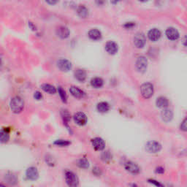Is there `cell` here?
Instances as JSON below:
<instances>
[{
  "instance_id": "41",
  "label": "cell",
  "mask_w": 187,
  "mask_h": 187,
  "mask_svg": "<svg viewBox=\"0 0 187 187\" xmlns=\"http://www.w3.org/2000/svg\"><path fill=\"white\" fill-rule=\"evenodd\" d=\"M133 187H137V186H135V184H134V185H133Z\"/></svg>"
},
{
  "instance_id": "24",
  "label": "cell",
  "mask_w": 187,
  "mask_h": 187,
  "mask_svg": "<svg viewBox=\"0 0 187 187\" xmlns=\"http://www.w3.org/2000/svg\"><path fill=\"white\" fill-rule=\"evenodd\" d=\"M77 11L78 16L81 18H86L88 15V10L84 5H80L78 8Z\"/></svg>"
},
{
  "instance_id": "37",
  "label": "cell",
  "mask_w": 187,
  "mask_h": 187,
  "mask_svg": "<svg viewBox=\"0 0 187 187\" xmlns=\"http://www.w3.org/2000/svg\"><path fill=\"white\" fill-rule=\"evenodd\" d=\"M183 44H184L185 46H187V37H186L183 40Z\"/></svg>"
},
{
  "instance_id": "31",
  "label": "cell",
  "mask_w": 187,
  "mask_h": 187,
  "mask_svg": "<svg viewBox=\"0 0 187 187\" xmlns=\"http://www.w3.org/2000/svg\"><path fill=\"white\" fill-rule=\"evenodd\" d=\"M148 183H151V184H153L154 186H155L156 187H164V186L162 184V183L159 182V181H157V180L148 179Z\"/></svg>"
},
{
  "instance_id": "16",
  "label": "cell",
  "mask_w": 187,
  "mask_h": 187,
  "mask_svg": "<svg viewBox=\"0 0 187 187\" xmlns=\"http://www.w3.org/2000/svg\"><path fill=\"white\" fill-rule=\"evenodd\" d=\"M70 92L72 95L76 98H82L85 95L84 92L81 89H80L78 87L76 86L70 87Z\"/></svg>"
},
{
  "instance_id": "27",
  "label": "cell",
  "mask_w": 187,
  "mask_h": 187,
  "mask_svg": "<svg viewBox=\"0 0 187 187\" xmlns=\"http://www.w3.org/2000/svg\"><path fill=\"white\" fill-rule=\"evenodd\" d=\"M78 165L81 168L87 169L89 167V162H88V161L87 160V159H86V158H81V159H79L78 161Z\"/></svg>"
},
{
  "instance_id": "22",
  "label": "cell",
  "mask_w": 187,
  "mask_h": 187,
  "mask_svg": "<svg viewBox=\"0 0 187 187\" xmlns=\"http://www.w3.org/2000/svg\"><path fill=\"white\" fill-rule=\"evenodd\" d=\"M97 110L100 113H106L108 112L110 109V105L106 102H101L98 103L97 105Z\"/></svg>"
},
{
  "instance_id": "17",
  "label": "cell",
  "mask_w": 187,
  "mask_h": 187,
  "mask_svg": "<svg viewBox=\"0 0 187 187\" xmlns=\"http://www.w3.org/2000/svg\"><path fill=\"white\" fill-rule=\"evenodd\" d=\"M56 34L61 38H67L70 34V31L66 26H59L56 30Z\"/></svg>"
},
{
  "instance_id": "14",
  "label": "cell",
  "mask_w": 187,
  "mask_h": 187,
  "mask_svg": "<svg viewBox=\"0 0 187 187\" xmlns=\"http://www.w3.org/2000/svg\"><path fill=\"white\" fill-rule=\"evenodd\" d=\"M105 50L110 54H115L118 51V45L113 41H108L105 45Z\"/></svg>"
},
{
  "instance_id": "39",
  "label": "cell",
  "mask_w": 187,
  "mask_h": 187,
  "mask_svg": "<svg viewBox=\"0 0 187 187\" xmlns=\"http://www.w3.org/2000/svg\"><path fill=\"white\" fill-rule=\"evenodd\" d=\"M29 26H31V28L33 29V30H34V29H35V28H34V27L33 26V24H32V23H31V22L29 23Z\"/></svg>"
},
{
  "instance_id": "23",
  "label": "cell",
  "mask_w": 187,
  "mask_h": 187,
  "mask_svg": "<svg viewBox=\"0 0 187 187\" xmlns=\"http://www.w3.org/2000/svg\"><path fill=\"white\" fill-rule=\"evenodd\" d=\"M41 88L44 92L50 94H55L56 92L55 87L52 86V85L48 84V83H43V84L41 86Z\"/></svg>"
},
{
  "instance_id": "38",
  "label": "cell",
  "mask_w": 187,
  "mask_h": 187,
  "mask_svg": "<svg viewBox=\"0 0 187 187\" xmlns=\"http://www.w3.org/2000/svg\"><path fill=\"white\" fill-rule=\"evenodd\" d=\"M46 2H48V3H49V4H51V5H54V4H56V2H57L56 1H47Z\"/></svg>"
},
{
  "instance_id": "25",
  "label": "cell",
  "mask_w": 187,
  "mask_h": 187,
  "mask_svg": "<svg viewBox=\"0 0 187 187\" xmlns=\"http://www.w3.org/2000/svg\"><path fill=\"white\" fill-rule=\"evenodd\" d=\"M91 85L95 88H100L103 85V80L100 78H94L91 81Z\"/></svg>"
},
{
  "instance_id": "4",
  "label": "cell",
  "mask_w": 187,
  "mask_h": 187,
  "mask_svg": "<svg viewBox=\"0 0 187 187\" xmlns=\"http://www.w3.org/2000/svg\"><path fill=\"white\" fill-rule=\"evenodd\" d=\"M161 149V146L157 141H149L146 143V150L148 153L156 154L159 152Z\"/></svg>"
},
{
  "instance_id": "29",
  "label": "cell",
  "mask_w": 187,
  "mask_h": 187,
  "mask_svg": "<svg viewBox=\"0 0 187 187\" xmlns=\"http://www.w3.org/2000/svg\"><path fill=\"white\" fill-rule=\"evenodd\" d=\"M61 116H62V119L64 120V122L65 123H68L69 122V121L70 120V114L67 110H63L61 113Z\"/></svg>"
},
{
  "instance_id": "34",
  "label": "cell",
  "mask_w": 187,
  "mask_h": 187,
  "mask_svg": "<svg viewBox=\"0 0 187 187\" xmlns=\"http://www.w3.org/2000/svg\"><path fill=\"white\" fill-rule=\"evenodd\" d=\"M34 97L37 100H40L42 98H43V95H42V94L40 92H35L34 94Z\"/></svg>"
},
{
  "instance_id": "35",
  "label": "cell",
  "mask_w": 187,
  "mask_h": 187,
  "mask_svg": "<svg viewBox=\"0 0 187 187\" xmlns=\"http://www.w3.org/2000/svg\"><path fill=\"white\" fill-rule=\"evenodd\" d=\"M156 173L157 174H163L164 172V168L162 167H158L155 170Z\"/></svg>"
},
{
  "instance_id": "32",
  "label": "cell",
  "mask_w": 187,
  "mask_h": 187,
  "mask_svg": "<svg viewBox=\"0 0 187 187\" xmlns=\"http://www.w3.org/2000/svg\"><path fill=\"white\" fill-rule=\"evenodd\" d=\"M102 159L103 161H107L108 160H110V159H111V155H110V152L109 151H105L103 152L102 154Z\"/></svg>"
},
{
  "instance_id": "3",
  "label": "cell",
  "mask_w": 187,
  "mask_h": 187,
  "mask_svg": "<svg viewBox=\"0 0 187 187\" xmlns=\"http://www.w3.org/2000/svg\"><path fill=\"white\" fill-rule=\"evenodd\" d=\"M140 92L143 97L146 98V99L150 98L154 94L153 85L150 83H143L140 87Z\"/></svg>"
},
{
  "instance_id": "11",
  "label": "cell",
  "mask_w": 187,
  "mask_h": 187,
  "mask_svg": "<svg viewBox=\"0 0 187 187\" xmlns=\"http://www.w3.org/2000/svg\"><path fill=\"white\" fill-rule=\"evenodd\" d=\"M92 146L97 151H102L105 147V143L100 137H94L92 140Z\"/></svg>"
},
{
  "instance_id": "21",
  "label": "cell",
  "mask_w": 187,
  "mask_h": 187,
  "mask_svg": "<svg viewBox=\"0 0 187 187\" xmlns=\"http://www.w3.org/2000/svg\"><path fill=\"white\" fill-rule=\"evenodd\" d=\"M88 37L94 40H97L101 38L102 34L100 31L97 29H92L88 32Z\"/></svg>"
},
{
  "instance_id": "19",
  "label": "cell",
  "mask_w": 187,
  "mask_h": 187,
  "mask_svg": "<svg viewBox=\"0 0 187 187\" xmlns=\"http://www.w3.org/2000/svg\"><path fill=\"white\" fill-rule=\"evenodd\" d=\"M156 104H157V106L158 108L164 109L168 106L169 102L167 98H165L164 97H159L157 99Z\"/></svg>"
},
{
  "instance_id": "8",
  "label": "cell",
  "mask_w": 187,
  "mask_h": 187,
  "mask_svg": "<svg viewBox=\"0 0 187 187\" xmlns=\"http://www.w3.org/2000/svg\"><path fill=\"white\" fill-rule=\"evenodd\" d=\"M124 168L126 169V171L130 172L131 174H133V175L138 174L140 170L138 165L136 164L135 163L132 162V161H127V162L125 163Z\"/></svg>"
},
{
  "instance_id": "7",
  "label": "cell",
  "mask_w": 187,
  "mask_h": 187,
  "mask_svg": "<svg viewBox=\"0 0 187 187\" xmlns=\"http://www.w3.org/2000/svg\"><path fill=\"white\" fill-rule=\"evenodd\" d=\"M56 64H57L58 68L63 72H68L72 68L71 62L69 60L65 59H61L58 60Z\"/></svg>"
},
{
  "instance_id": "30",
  "label": "cell",
  "mask_w": 187,
  "mask_h": 187,
  "mask_svg": "<svg viewBox=\"0 0 187 187\" xmlns=\"http://www.w3.org/2000/svg\"><path fill=\"white\" fill-rule=\"evenodd\" d=\"M58 92H59V96L60 97H61V100H62L64 102H67V94L66 92H65V91L61 87H59L58 88Z\"/></svg>"
},
{
  "instance_id": "20",
  "label": "cell",
  "mask_w": 187,
  "mask_h": 187,
  "mask_svg": "<svg viewBox=\"0 0 187 187\" xmlns=\"http://www.w3.org/2000/svg\"><path fill=\"white\" fill-rule=\"evenodd\" d=\"M75 77L78 81L83 82L86 80V73L85 70H82V69H78L75 71Z\"/></svg>"
},
{
  "instance_id": "6",
  "label": "cell",
  "mask_w": 187,
  "mask_h": 187,
  "mask_svg": "<svg viewBox=\"0 0 187 187\" xmlns=\"http://www.w3.org/2000/svg\"><path fill=\"white\" fill-rule=\"evenodd\" d=\"M74 121L76 124L79 126H83L87 123V116L83 112H78L75 113L73 116Z\"/></svg>"
},
{
  "instance_id": "15",
  "label": "cell",
  "mask_w": 187,
  "mask_h": 187,
  "mask_svg": "<svg viewBox=\"0 0 187 187\" xmlns=\"http://www.w3.org/2000/svg\"><path fill=\"white\" fill-rule=\"evenodd\" d=\"M148 37L151 41H157L161 37V32L157 29H152L148 33Z\"/></svg>"
},
{
  "instance_id": "28",
  "label": "cell",
  "mask_w": 187,
  "mask_h": 187,
  "mask_svg": "<svg viewBox=\"0 0 187 187\" xmlns=\"http://www.w3.org/2000/svg\"><path fill=\"white\" fill-rule=\"evenodd\" d=\"M70 143H70L69 140H56L55 142L54 143V144L57 146L65 147V146H68Z\"/></svg>"
},
{
  "instance_id": "2",
  "label": "cell",
  "mask_w": 187,
  "mask_h": 187,
  "mask_svg": "<svg viewBox=\"0 0 187 187\" xmlns=\"http://www.w3.org/2000/svg\"><path fill=\"white\" fill-rule=\"evenodd\" d=\"M65 177V181L66 183L68 184L69 187H78L79 185V179L78 178L77 175L74 173L73 172L68 171L65 172L64 174Z\"/></svg>"
},
{
  "instance_id": "40",
  "label": "cell",
  "mask_w": 187,
  "mask_h": 187,
  "mask_svg": "<svg viewBox=\"0 0 187 187\" xmlns=\"http://www.w3.org/2000/svg\"><path fill=\"white\" fill-rule=\"evenodd\" d=\"M1 187H5L3 184H1Z\"/></svg>"
},
{
  "instance_id": "26",
  "label": "cell",
  "mask_w": 187,
  "mask_h": 187,
  "mask_svg": "<svg viewBox=\"0 0 187 187\" xmlns=\"http://www.w3.org/2000/svg\"><path fill=\"white\" fill-rule=\"evenodd\" d=\"M10 139V135H9L8 132H6L5 130H1L0 132V140L1 142L2 143H7Z\"/></svg>"
},
{
  "instance_id": "13",
  "label": "cell",
  "mask_w": 187,
  "mask_h": 187,
  "mask_svg": "<svg viewBox=\"0 0 187 187\" xmlns=\"http://www.w3.org/2000/svg\"><path fill=\"white\" fill-rule=\"evenodd\" d=\"M161 116L163 121H165V122H169L173 118V113L170 109L164 108L161 113Z\"/></svg>"
},
{
  "instance_id": "10",
  "label": "cell",
  "mask_w": 187,
  "mask_h": 187,
  "mask_svg": "<svg viewBox=\"0 0 187 187\" xmlns=\"http://www.w3.org/2000/svg\"><path fill=\"white\" fill-rule=\"evenodd\" d=\"M148 61L144 56H140L136 61V67L140 72H144L147 69Z\"/></svg>"
},
{
  "instance_id": "12",
  "label": "cell",
  "mask_w": 187,
  "mask_h": 187,
  "mask_svg": "<svg viewBox=\"0 0 187 187\" xmlns=\"http://www.w3.org/2000/svg\"><path fill=\"white\" fill-rule=\"evenodd\" d=\"M166 35L168 39L171 40H175L179 37L178 32L173 27H170L166 30Z\"/></svg>"
},
{
  "instance_id": "1",
  "label": "cell",
  "mask_w": 187,
  "mask_h": 187,
  "mask_svg": "<svg viewBox=\"0 0 187 187\" xmlns=\"http://www.w3.org/2000/svg\"><path fill=\"white\" fill-rule=\"evenodd\" d=\"M10 109L14 113H19L23 110L24 107V102L21 97H12L10 102Z\"/></svg>"
},
{
  "instance_id": "36",
  "label": "cell",
  "mask_w": 187,
  "mask_h": 187,
  "mask_svg": "<svg viewBox=\"0 0 187 187\" xmlns=\"http://www.w3.org/2000/svg\"><path fill=\"white\" fill-rule=\"evenodd\" d=\"M135 26V23H126V24L124 25V26L125 27H126V28H131V27H132V26Z\"/></svg>"
},
{
  "instance_id": "18",
  "label": "cell",
  "mask_w": 187,
  "mask_h": 187,
  "mask_svg": "<svg viewBox=\"0 0 187 187\" xmlns=\"http://www.w3.org/2000/svg\"><path fill=\"white\" fill-rule=\"evenodd\" d=\"M5 180L7 183H9L10 185H16L18 182V179L16 175L12 173H7L5 175Z\"/></svg>"
},
{
  "instance_id": "9",
  "label": "cell",
  "mask_w": 187,
  "mask_h": 187,
  "mask_svg": "<svg viewBox=\"0 0 187 187\" xmlns=\"http://www.w3.org/2000/svg\"><path fill=\"white\" fill-rule=\"evenodd\" d=\"M26 178L31 181H36L39 177V172L37 169L34 167H30L26 170Z\"/></svg>"
},
{
  "instance_id": "5",
  "label": "cell",
  "mask_w": 187,
  "mask_h": 187,
  "mask_svg": "<svg viewBox=\"0 0 187 187\" xmlns=\"http://www.w3.org/2000/svg\"><path fill=\"white\" fill-rule=\"evenodd\" d=\"M146 42V36L142 32H138L134 37V44L137 48H141L145 45Z\"/></svg>"
},
{
  "instance_id": "33",
  "label": "cell",
  "mask_w": 187,
  "mask_h": 187,
  "mask_svg": "<svg viewBox=\"0 0 187 187\" xmlns=\"http://www.w3.org/2000/svg\"><path fill=\"white\" fill-rule=\"evenodd\" d=\"M181 130L182 131L187 132V118H186L181 123V126H180Z\"/></svg>"
}]
</instances>
